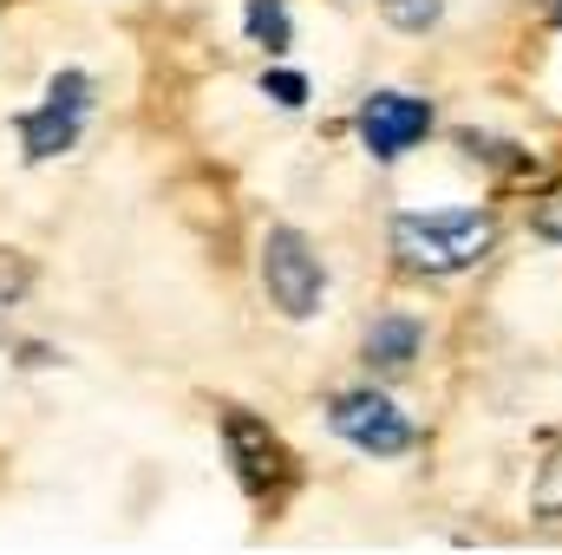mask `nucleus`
<instances>
[{
  "label": "nucleus",
  "instance_id": "f257e3e1",
  "mask_svg": "<svg viewBox=\"0 0 562 555\" xmlns=\"http://www.w3.org/2000/svg\"><path fill=\"white\" fill-rule=\"evenodd\" d=\"M497 242L491 209H406L393 223V256L413 275H458L471 262H484Z\"/></svg>",
  "mask_w": 562,
  "mask_h": 555
},
{
  "label": "nucleus",
  "instance_id": "f03ea898",
  "mask_svg": "<svg viewBox=\"0 0 562 555\" xmlns=\"http://www.w3.org/2000/svg\"><path fill=\"white\" fill-rule=\"evenodd\" d=\"M86 112H92V79H86V72H59V79L46 86V105L20 112L13 132H20V144H26L33 163H46V157L72 150L79 125H86Z\"/></svg>",
  "mask_w": 562,
  "mask_h": 555
},
{
  "label": "nucleus",
  "instance_id": "7ed1b4c3",
  "mask_svg": "<svg viewBox=\"0 0 562 555\" xmlns=\"http://www.w3.org/2000/svg\"><path fill=\"white\" fill-rule=\"evenodd\" d=\"M262 281H269V301L288 320H307L321 307V256L294 229H269V242H262Z\"/></svg>",
  "mask_w": 562,
  "mask_h": 555
},
{
  "label": "nucleus",
  "instance_id": "20e7f679",
  "mask_svg": "<svg viewBox=\"0 0 562 555\" xmlns=\"http://www.w3.org/2000/svg\"><path fill=\"white\" fill-rule=\"evenodd\" d=\"M327 424H334L353 451H367V457H400V451H413V424H406V412H400L386 393H340L334 412H327Z\"/></svg>",
  "mask_w": 562,
  "mask_h": 555
},
{
  "label": "nucleus",
  "instance_id": "39448f33",
  "mask_svg": "<svg viewBox=\"0 0 562 555\" xmlns=\"http://www.w3.org/2000/svg\"><path fill=\"white\" fill-rule=\"evenodd\" d=\"M425 132H431V105H425V99H406V92H373V99L360 105V138H367V150H373L380 163L406 157Z\"/></svg>",
  "mask_w": 562,
  "mask_h": 555
},
{
  "label": "nucleus",
  "instance_id": "423d86ee",
  "mask_svg": "<svg viewBox=\"0 0 562 555\" xmlns=\"http://www.w3.org/2000/svg\"><path fill=\"white\" fill-rule=\"evenodd\" d=\"M223 438H229V457H236V471H243V484H249L256 497H269L281 477H288V451L276 444V431H269L262 418L223 412Z\"/></svg>",
  "mask_w": 562,
  "mask_h": 555
},
{
  "label": "nucleus",
  "instance_id": "0eeeda50",
  "mask_svg": "<svg viewBox=\"0 0 562 555\" xmlns=\"http://www.w3.org/2000/svg\"><path fill=\"white\" fill-rule=\"evenodd\" d=\"M413 360H419V320L386 314V320L367 327V366H380V373H406Z\"/></svg>",
  "mask_w": 562,
  "mask_h": 555
},
{
  "label": "nucleus",
  "instance_id": "6e6552de",
  "mask_svg": "<svg viewBox=\"0 0 562 555\" xmlns=\"http://www.w3.org/2000/svg\"><path fill=\"white\" fill-rule=\"evenodd\" d=\"M249 39L269 46V53L288 46V13H281V0H249Z\"/></svg>",
  "mask_w": 562,
  "mask_h": 555
},
{
  "label": "nucleus",
  "instance_id": "1a4fd4ad",
  "mask_svg": "<svg viewBox=\"0 0 562 555\" xmlns=\"http://www.w3.org/2000/svg\"><path fill=\"white\" fill-rule=\"evenodd\" d=\"M26 287H33V269H26V256L0 249V314H13V307L26 301Z\"/></svg>",
  "mask_w": 562,
  "mask_h": 555
},
{
  "label": "nucleus",
  "instance_id": "9d476101",
  "mask_svg": "<svg viewBox=\"0 0 562 555\" xmlns=\"http://www.w3.org/2000/svg\"><path fill=\"white\" fill-rule=\"evenodd\" d=\"M530 510H537L543 523H562V444H557V457L543 464V477H537V497H530Z\"/></svg>",
  "mask_w": 562,
  "mask_h": 555
},
{
  "label": "nucleus",
  "instance_id": "9b49d317",
  "mask_svg": "<svg viewBox=\"0 0 562 555\" xmlns=\"http://www.w3.org/2000/svg\"><path fill=\"white\" fill-rule=\"evenodd\" d=\"M380 7H386V20H393V26H406V33H425V26L438 20V7H445V0H380Z\"/></svg>",
  "mask_w": 562,
  "mask_h": 555
},
{
  "label": "nucleus",
  "instance_id": "f8f14e48",
  "mask_svg": "<svg viewBox=\"0 0 562 555\" xmlns=\"http://www.w3.org/2000/svg\"><path fill=\"white\" fill-rule=\"evenodd\" d=\"M262 92H269L276 105H288V112H294V105H307V79H301V72H269V79H262Z\"/></svg>",
  "mask_w": 562,
  "mask_h": 555
},
{
  "label": "nucleus",
  "instance_id": "ddd939ff",
  "mask_svg": "<svg viewBox=\"0 0 562 555\" xmlns=\"http://www.w3.org/2000/svg\"><path fill=\"white\" fill-rule=\"evenodd\" d=\"M530 229H537L543 242H562V190H557V196H543V203L530 209Z\"/></svg>",
  "mask_w": 562,
  "mask_h": 555
},
{
  "label": "nucleus",
  "instance_id": "4468645a",
  "mask_svg": "<svg viewBox=\"0 0 562 555\" xmlns=\"http://www.w3.org/2000/svg\"><path fill=\"white\" fill-rule=\"evenodd\" d=\"M550 20H557V26H562V0H550Z\"/></svg>",
  "mask_w": 562,
  "mask_h": 555
}]
</instances>
